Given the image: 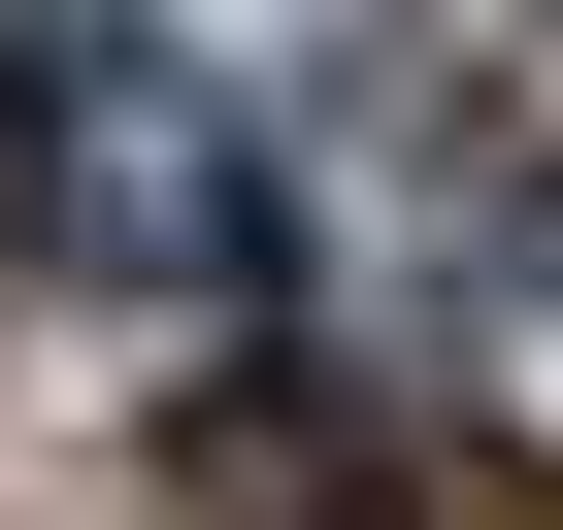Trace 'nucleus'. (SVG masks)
<instances>
[{
    "label": "nucleus",
    "mask_w": 563,
    "mask_h": 530,
    "mask_svg": "<svg viewBox=\"0 0 563 530\" xmlns=\"http://www.w3.org/2000/svg\"><path fill=\"white\" fill-rule=\"evenodd\" d=\"M0 199H34L67 299H133V332H199V365L299 332V166H265L166 34H0Z\"/></svg>",
    "instance_id": "f257e3e1"
},
{
    "label": "nucleus",
    "mask_w": 563,
    "mask_h": 530,
    "mask_svg": "<svg viewBox=\"0 0 563 530\" xmlns=\"http://www.w3.org/2000/svg\"><path fill=\"white\" fill-rule=\"evenodd\" d=\"M398 34H464V0H398Z\"/></svg>",
    "instance_id": "f03ea898"
}]
</instances>
